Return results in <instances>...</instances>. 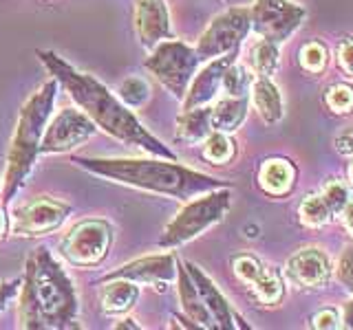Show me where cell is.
I'll use <instances>...</instances> for the list:
<instances>
[{"mask_svg":"<svg viewBox=\"0 0 353 330\" xmlns=\"http://www.w3.org/2000/svg\"><path fill=\"white\" fill-rule=\"evenodd\" d=\"M338 62L345 69V73L353 75V36L345 38L338 47Z\"/></svg>","mask_w":353,"mask_h":330,"instance_id":"cell-35","label":"cell"},{"mask_svg":"<svg viewBox=\"0 0 353 330\" xmlns=\"http://www.w3.org/2000/svg\"><path fill=\"white\" fill-rule=\"evenodd\" d=\"M305 16V7L292 3V0H254V5L250 7L252 29L261 38L276 44L290 38L303 25Z\"/></svg>","mask_w":353,"mask_h":330,"instance_id":"cell-10","label":"cell"},{"mask_svg":"<svg viewBox=\"0 0 353 330\" xmlns=\"http://www.w3.org/2000/svg\"><path fill=\"white\" fill-rule=\"evenodd\" d=\"M102 293H99V306L106 315H124L139 300V284L124 278H110L102 280Z\"/></svg>","mask_w":353,"mask_h":330,"instance_id":"cell-18","label":"cell"},{"mask_svg":"<svg viewBox=\"0 0 353 330\" xmlns=\"http://www.w3.org/2000/svg\"><path fill=\"white\" fill-rule=\"evenodd\" d=\"M349 181H351V185H353V163L349 165Z\"/></svg>","mask_w":353,"mask_h":330,"instance_id":"cell-41","label":"cell"},{"mask_svg":"<svg viewBox=\"0 0 353 330\" xmlns=\"http://www.w3.org/2000/svg\"><path fill=\"white\" fill-rule=\"evenodd\" d=\"M232 269H234L236 278L243 284H248L263 304L276 306L283 300L285 282L274 267H268L250 253H239V256L232 258Z\"/></svg>","mask_w":353,"mask_h":330,"instance_id":"cell-12","label":"cell"},{"mask_svg":"<svg viewBox=\"0 0 353 330\" xmlns=\"http://www.w3.org/2000/svg\"><path fill=\"white\" fill-rule=\"evenodd\" d=\"M71 216V207L49 196H38L14 209L9 220L11 236L18 238H40L60 229Z\"/></svg>","mask_w":353,"mask_h":330,"instance_id":"cell-9","label":"cell"},{"mask_svg":"<svg viewBox=\"0 0 353 330\" xmlns=\"http://www.w3.org/2000/svg\"><path fill=\"white\" fill-rule=\"evenodd\" d=\"M250 95H252L254 108L259 110V115L265 124H279L283 119V113H285L283 95L279 91V86H276L270 77H254Z\"/></svg>","mask_w":353,"mask_h":330,"instance_id":"cell-20","label":"cell"},{"mask_svg":"<svg viewBox=\"0 0 353 330\" xmlns=\"http://www.w3.org/2000/svg\"><path fill=\"white\" fill-rule=\"evenodd\" d=\"M320 196H323V201L327 203L331 216L340 214L342 209L347 207V203L351 201V196H349V187H347L345 183H342V181H338V179L327 181V183L323 185V192H320Z\"/></svg>","mask_w":353,"mask_h":330,"instance_id":"cell-29","label":"cell"},{"mask_svg":"<svg viewBox=\"0 0 353 330\" xmlns=\"http://www.w3.org/2000/svg\"><path fill=\"white\" fill-rule=\"evenodd\" d=\"M20 278H14V280H7V282H0V313L5 311V308L16 300V295L20 291Z\"/></svg>","mask_w":353,"mask_h":330,"instance_id":"cell-34","label":"cell"},{"mask_svg":"<svg viewBox=\"0 0 353 330\" xmlns=\"http://www.w3.org/2000/svg\"><path fill=\"white\" fill-rule=\"evenodd\" d=\"M252 29V18L248 7L228 9L225 14L216 16L210 27L201 33L196 42V55L203 60H214L219 55H225L230 51H236L241 42L248 38Z\"/></svg>","mask_w":353,"mask_h":330,"instance_id":"cell-8","label":"cell"},{"mask_svg":"<svg viewBox=\"0 0 353 330\" xmlns=\"http://www.w3.org/2000/svg\"><path fill=\"white\" fill-rule=\"evenodd\" d=\"M176 258L174 253H159V256H146L139 260H132L117 271H110L102 280L110 278H124L137 284H168L176 278Z\"/></svg>","mask_w":353,"mask_h":330,"instance_id":"cell-16","label":"cell"},{"mask_svg":"<svg viewBox=\"0 0 353 330\" xmlns=\"http://www.w3.org/2000/svg\"><path fill=\"white\" fill-rule=\"evenodd\" d=\"M234 154H236V143L228 135V132L212 130L203 139V157L210 163H214V165L230 163L232 159H234Z\"/></svg>","mask_w":353,"mask_h":330,"instance_id":"cell-25","label":"cell"},{"mask_svg":"<svg viewBox=\"0 0 353 330\" xmlns=\"http://www.w3.org/2000/svg\"><path fill=\"white\" fill-rule=\"evenodd\" d=\"M183 267L188 269V273H190V278L196 286L199 295H201V300L205 304V308L210 311V315H212L216 328H225V330H232V328H248L245 324H243V319L232 311L230 302L223 297V293H221L216 289V284L208 278V275L196 267V264L192 262H185Z\"/></svg>","mask_w":353,"mask_h":330,"instance_id":"cell-17","label":"cell"},{"mask_svg":"<svg viewBox=\"0 0 353 330\" xmlns=\"http://www.w3.org/2000/svg\"><path fill=\"white\" fill-rule=\"evenodd\" d=\"M97 132V126L86 113L77 108H64L49 119L40 141V154H64L80 148Z\"/></svg>","mask_w":353,"mask_h":330,"instance_id":"cell-11","label":"cell"},{"mask_svg":"<svg viewBox=\"0 0 353 330\" xmlns=\"http://www.w3.org/2000/svg\"><path fill=\"white\" fill-rule=\"evenodd\" d=\"M176 289H179V302H181L183 313L192 324H196L199 328H216L212 315H210V311L205 308L201 295H199L190 273H188L183 264L176 267Z\"/></svg>","mask_w":353,"mask_h":330,"instance_id":"cell-19","label":"cell"},{"mask_svg":"<svg viewBox=\"0 0 353 330\" xmlns=\"http://www.w3.org/2000/svg\"><path fill=\"white\" fill-rule=\"evenodd\" d=\"M340 216H342V223H345L347 231L353 236V201H349V203H347V207L342 209Z\"/></svg>","mask_w":353,"mask_h":330,"instance_id":"cell-37","label":"cell"},{"mask_svg":"<svg viewBox=\"0 0 353 330\" xmlns=\"http://www.w3.org/2000/svg\"><path fill=\"white\" fill-rule=\"evenodd\" d=\"M18 326L25 330L80 328L75 286L44 247H38L25 262V278L18 291Z\"/></svg>","mask_w":353,"mask_h":330,"instance_id":"cell-2","label":"cell"},{"mask_svg":"<svg viewBox=\"0 0 353 330\" xmlns=\"http://www.w3.org/2000/svg\"><path fill=\"white\" fill-rule=\"evenodd\" d=\"M73 163L77 168L102 176L119 185L137 187L143 192H152L159 196H172L179 201L230 187L225 181H219L203 172H196L179 165L172 159H91V157H75Z\"/></svg>","mask_w":353,"mask_h":330,"instance_id":"cell-3","label":"cell"},{"mask_svg":"<svg viewBox=\"0 0 353 330\" xmlns=\"http://www.w3.org/2000/svg\"><path fill=\"white\" fill-rule=\"evenodd\" d=\"M0 192H3V190H0Z\"/></svg>","mask_w":353,"mask_h":330,"instance_id":"cell-42","label":"cell"},{"mask_svg":"<svg viewBox=\"0 0 353 330\" xmlns=\"http://www.w3.org/2000/svg\"><path fill=\"white\" fill-rule=\"evenodd\" d=\"M279 44L272 40H256L250 49V66L256 77H272L279 69Z\"/></svg>","mask_w":353,"mask_h":330,"instance_id":"cell-24","label":"cell"},{"mask_svg":"<svg viewBox=\"0 0 353 330\" xmlns=\"http://www.w3.org/2000/svg\"><path fill=\"white\" fill-rule=\"evenodd\" d=\"M334 146L340 154H345V157H353V126L345 128L340 132V135L334 139Z\"/></svg>","mask_w":353,"mask_h":330,"instance_id":"cell-36","label":"cell"},{"mask_svg":"<svg viewBox=\"0 0 353 330\" xmlns=\"http://www.w3.org/2000/svg\"><path fill=\"white\" fill-rule=\"evenodd\" d=\"M58 86H60L58 80L51 77V80L44 82L36 93H31L29 99L20 108L16 130H14V137H11V146L7 154V172H5L3 192H0L5 205L16 196V192L31 174L33 165H36L42 135L53 115Z\"/></svg>","mask_w":353,"mask_h":330,"instance_id":"cell-4","label":"cell"},{"mask_svg":"<svg viewBox=\"0 0 353 330\" xmlns=\"http://www.w3.org/2000/svg\"><path fill=\"white\" fill-rule=\"evenodd\" d=\"M296 168L287 159H268L261 165L259 183L268 194L283 196L294 187Z\"/></svg>","mask_w":353,"mask_h":330,"instance_id":"cell-21","label":"cell"},{"mask_svg":"<svg viewBox=\"0 0 353 330\" xmlns=\"http://www.w3.org/2000/svg\"><path fill=\"white\" fill-rule=\"evenodd\" d=\"M113 245V227L102 218H88L77 223L64 236L60 253L73 267H97L102 264Z\"/></svg>","mask_w":353,"mask_h":330,"instance_id":"cell-7","label":"cell"},{"mask_svg":"<svg viewBox=\"0 0 353 330\" xmlns=\"http://www.w3.org/2000/svg\"><path fill=\"white\" fill-rule=\"evenodd\" d=\"M36 55L44 64V69L58 80V84L82 108V113L91 117V121L99 130H104L106 135L115 137L128 148H137L148 154H154V157L176 161V154L168 146H163L157 137H152L139 124L135 113L126 104H121V99L110 93L102 82H97L93 75L77 71L75 66H71L53 51L38 49Z\"/></svg>","mask_w":353,"mask_h":330,"instance_id":"cell-1","label":"cell"},{"mask_svg":"<svg viewBox=\"0 0 353 330\" xmlns=\"http://www.w3.org/2000/svg\"><path fill=\"white\" fill-rule=\"evenodd\" d=\"M252 80L250 71L239 62H232L228 66V71L223 75V82H221V88L228 97H248L250 88H252Z\"/></svg>","mask_w":353,"mask_h":330,"instance_id":"cell-26","label":"cell"},{"mask_svg":"<svg viewBox=\"0 0 353 330\" xmlns=\"http://www.w3.org/2000/svg\"><path fill=\"white\" fill-rule=\"evenodd\" d=\"M298 216L307 225V227H323L329 223L331 212L327 203L323 201L320 194H309L305 201L301 203V209H298Z\"/></svg>","mask_w":353,"mask_h":330,"instance_id":"cell-27","label":"cell"},{"mask_svg":"<svg viewBox=\"0 0 353 330\" xmlns=\"http://www.w3.org/2000/svg\"><path fill=\"white\" fill-rule=\"evenodd\" d=\"M342 322H340V315L334 308H323L320 313L314 315V328H323V330H334V328H340Z\"/></svg>","mask_w":353,"mask_h":330,"instance_id":"cell-32","label":"cell"},{"mask_svg":"<svg viewBox=\"0 0 353 330\" xmlns=\"http://www.w3.org/2000/svg\"><path fill=\"white\" fill-rule=\"evenodd\" d=\"M329 62V51L323 42H307L303 51H301V64H303V69L309 71V73H320V71H325V66Z\"/></svg>","mask_w":353,"mask_h":330,"instance_id":"cell-31","label":"cell"},{"mask_svg":"<svg viewBox=\"0 0 353 330\" xmlns=\"http://www.w3.org/2000/svg\"><path fill=\"white\" fill-rule=\"evenodd\" d=\"M150 97V86L141 77H126L119 86V99L121 104H126L128 108H139L148 102Z\"/></svg>","mask_w":353,"mask_h":330,"instance_id":"cell-28","label":"cell"},{"mask_svg":"<svg viewBox=\"0 0 353 330\" xmlns=\"http://www.w3.org/2000/svg\"><path fill=\"white\" fill-rule=\"evenodd\" d=\"M287 278H290L296 286L303 289H323L331 280V260L327 258L325 251L316 247L301 249L287 260L285 267Z\"/></svg>","mask_w":353,"mask_h":330,"instance_id":"cell-13","label":"cell"},{"mask_svg":"<svg viewBox=\"0 0 353 330\" xmlns=\"http://www.w3.org/2000/svg\"><path fill=\"white\" fill-rule=\"evenodd\" d=\"M325 104L329 110H334L338 115H345L353 110V86L349 84H334L327 88Z\"/></svg>","mask_w":353,"mask_h":330,"instance_id":"cell-30","label":"cell"},{"mask_svg":"<svg viewBox=\"0 0 353 330\" xmlns=\"http://www.w3.org/2000/svg\"><path fill=\"white\" fill-rule=\"evenodd\" d=\"M135 31L141 47L148 51H152L163 40H172L170 14L163 0H137Z\"/></svg>","mask_w":353,"mask_h":330,"instance_id":"cell-15","label":"cell"},{"mask_svg":"<svg viewBox=\"0 0 353 330\" xmlns=\"http://www.w3.org/2000/svg\"><path fill=\"white\" fill-rule=\"evenodd\" d=\"M230 198L232 196L228 187H219V190L199 194V198H194V201H188V205L163 229L159 247H181L185 242L194 240L196 236H201L210 227L221 223L230 209Z\"/></svg>","mask_w":353,"mask_h":330,"instance_id":"cell-5","label":"cell"},{"mask_svg":"<svg viewBox=\"0 0 353 330\" xmlns=\"http://www.w3.org/2000/svg\"><path fill=\"white\" fill-rule=\"evenodd\" d=\"M201 58L196 51L179 40H163L150 51L143 66L154 75L165 91H170L176 99H183L194 73L199 71Z\"/></svg>","mask_w":353,"mask_h":330,"instance_id":"cell-6","label":"cell"},{"mask_svg":"<svg viewBox=\"0 0 353 330\" xmlns=\"http://www.w3.org/2000/svg\"><path fill=\"white\" fill-rule=\"evenodd\" d=\"M338 278L349 291H353V247H349L338 264Z\"/></svg>","mask_w":353,"mask_h":330,"instance_id":"cell-33","label":"cell"},{"mask_svg":"<svg viewBox=\"0 0 353 330\" xmlns=\"http://www.w3.org/2000/svg\"><path fill=\"white\" fill-rule=\"evenodd\" d=\"M340 322H342V326H345V328H351L353 330V297L345 304V311H342Z\"/></svg>","mask_w":353,"mask_h":330,"instance_id":"cell-38","label":"cell"},{"mask_svg":"<svg viewBox=\"0 0 353 330\" xmlns=\"http://www.w3.org/2000/svg\"><path fill=\"white\" fill-rule=\"evenodd\" d=\"M248 117V97H223L212 106V130L219 132H234Z\"/></svg>","mask_w":353,"mask_h":330,"instance_id":"cell-23","label":"cell"},{"mask_svg":"<svg viewBox=\"0 0 353 330\" xmlns=\"http://www.w3.org/2000/svg\"><path fill=\"white\" fill-rule=\"evenodd\" d=\"M212 108L210 106H194L183 108V113L176 119V141L185 143H199L212 132Z\"/></svg>","mask_w":353,"mask_h":330,"instance_id":"cell-22","label":"cell"},{"mask_svg":"<svg viewBox=\"0 0 353 330\" xmlns=\"http://www.w3.org/2000/svg\"><path fill=\"white\" fill-rule=\"evenodd\" d=\"M113 328H115V330H124V328H128V330H141V326L137 324V319H132V317L121 319V322H117Z\"/></svg>","mask_w":353,"mask_h":330,"instance_id":"cell-39","label":"cell"},{"mask_svg":"<svg viewBox=\"0 0 353 330\" xmlns=\"http://www.w3.org/2000/svg\"><path fill=\"white\" fill-rule=\"evenodd\" d=\"M9 234V216L5 212V207H0V240H5Z\"/></svg>","mask_w":353,"mask_h":330,"instance_id":"cell-40","label":"cell"},{"mask_svg":"<svg viewBox=\"0 0 353 330\" xmlns=\"http://www.w3.org/2000/svg\"><path fill=\"white\" fill-rule=\"evenodd\" d=\"M236 51H230L225 55H219L214 60H208V64L201 71H196L190 86L183 95V108H194V106H208L216 93L221 91V82H223V75L228 71V66L232 62H236Z\"/></svg>","mask_w":353,"mask_h":330,"instance_id":"cell-14","label":"cell"}]
</instances>
